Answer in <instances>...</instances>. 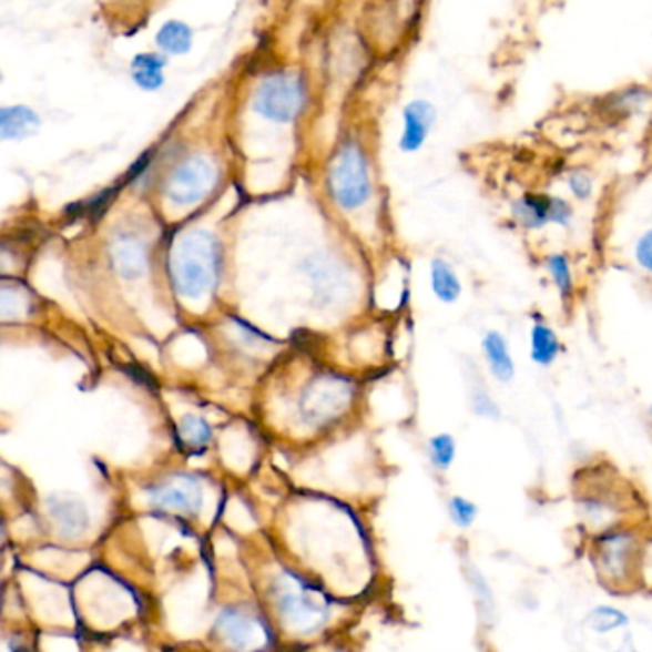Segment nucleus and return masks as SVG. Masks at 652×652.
<instances>
[{"label": "nucleus", "instance_id": "obj_1", "mask_svg": "<svg viewBox=\"0 0 652 652\" xmlns=\"http://www.w3.org/2000/svg\"><path fill=\"white\" fill-rule=\"evenodd\" d=\"M223 266V251L213 234L190 230L176 237L169 253L167 268L174 292L181 297L202 298L213 293Z\"/></svg>", "mask_w": 652, "mask_h": 652}, {"label": "nucleus", "instance_id": "obj_2", "mask_svg": "<svg viewBox=\"0 0 652 652\" xmlns=\"http://www.w3.org/2000/svg\"><path fill=\"white\" fill-rule=\"evenodd\" d=\"M276 607L282 622L298 633L318 632L329 617L326 593L295 574H284L276 585Z\"/></svg>", "mask_w": 652, "mask_h": 652}, {"label": "nucleus", "instance_id": "obj_3", "mask_svg": "<svg viewBox=\"0 0 652 652\" xmlns=\"http://www.w3.org/2000/svg\"><path fill=\"white\" fill-rule=\"evenodd\" d=\"M329 190L337 205L348 211L368 202L371 192L368 163L356 144H347L335 157L329 169Z\"/></svg>", "mask_w": 652, "mask_h": 652}, {"label": "nucleus", "instance_id": "obj_4", "mask_svg": "<svg viewBox=\"0 0 652 652\" xmlns=\"http://www.w3.org/2000/svg\"><path fill=\"white\" fill-rule=\"evenodd\" d=\"M305 105V86L297 75L274 73L258 84L253 108L258 115L276 123H292Z\"/></svg>", "mask_w": 652, "mask_h": 652}, {"label": "nucleus", "instance_id": "obj_5", "mask_svg": "<svg viewBox=\"0 0 652 652\" xmlns=\"http://www.w3.org/2000/svg\"><path fill=\"white\" fill-rule=\"evenodd\" d=\"M216 184V171L211 161L192 155L181 161L169 174L165 195L179 207H190L203 202Z\"/></svg>", "mask_w": 652, "mask_h": 652}, {"label": "nucleus", "instance_id": "obj_6", "mask_svg": "<svg viewBox=\"0 0 652 652\" xmlns=\"http://www.w3.org/2000/svg\"><path fill=\"white\" fill-rule=\"evenodd\" d=\"M350 398L353 385L347 379L337 375H324L308 385L300 403V410L306 421L324 424L345 410Z\"/></svg>", "mask_w": 652, "mask_h": 652}, {"label": "nucleus", "instance_id": "obj_7", "mask_svg": "<svg viewBox=\"0 0 652 652\" xmlns=\"http://www.w3.org/2000/svg\"><path fill=\"white\" fill-rule=\"evenodd\" d=\"M147 498L157 509L176 511L190 517L200 513L203 506L202 485L190 475H174L167 482L147 488Z\"/></svg>", "mask_w": 652, "mask_h": 652}, {"label": "nucleus", "instance_id": "obj_8", "mask_svg": "<svg viewBox=\"0 0 652 652\" xmlns=\"http://www.w3.org/2000/svg\"><path fill=\"white\" fill-rule=\"evenodd\" d=\"M215 635L226 645L240 651L257 649L263 645L264 639H268L263 622L242 609L224 611L216 620Z\"/></svg>", "mask_w": 652, "mask_h": 652}, {"label": "nucleus", "instance_id": "obj_9", "mask_svg": "<svg viewBox=\"0 0 652 652\" xmlns=\"http://www.w3.org/2000/svg\"><path fill=\"white\" fill-rule=\"evenodd\" d=\"M513 215L524 228H541L548 223L567 226L572 218V207L559 197L527 194L515 203Z\"/></svg>", "mask_w": 652, "mask_h": 652}, {"label": "nucleus", "instance_id": "obj_10", "mask_svg": "<svg viewBox=\"0 0 652 652\" xmlns=\"http://www.w3.org/2000/svg\"><path fill=\"white\" fill-rule=\"evenodd\" d=\"M112 263L119 276L126 279L140 278L147 268L146 242L131 234L115 237L112 243Z\"/></svg>", "mask_w": 652, "mask_h": 652}, {"label": "nucleus", "instance_id": "obj_11", "mask_svg": "<svg viewBox=\"0 0 652 652\" xmlns=\"http://www.w3.org/2000/svg\"><path fill=\"white\" fill-rule=\"evenodd\" d=\"M435 119H437L435 108L425 100H416L404 108V134L400 140L404 152H417L424 146L430 129L435 125Z\"/></svg>", "mask_w": 652, "mask_h": 652}, {"label": "nucleus", "instance_id": "obj_12", "mask_svg": "<svg viewBox=\"0 0 652 652\" xmlns=\"http://www.w3.org/2000/svg\"><path fill=\"white\" fill-rule=\"evenodd\" d=\"M41 126V119L26 105L4 108L0 112V136L4 140H23L35 134Z\"/></svg>", "mask_w": 652, "mask_h": 652}, {"label": "nucleus", "instance_id": "obj_13", "mask_svg": "<svg viewBox=\"0 0 652 652\" xmlns=\"http://www.w3.org/2000/svg\"><path fill=\"white\" fill-rule=\"evenodd\" d=\"M50 513L54 517L60 534L63 538H77L84 532V528L89 524L86 519V511L81 503L71 500L52 501L50 503Z\"/></svg>", "mask_w": 652, "mask_h": 652}, {"label": "nucleus", "instance_id": "obj_14", "mask_svg": "<svg viewBox=\"0 0 652 652\" xmlns=\"http://www.w3.org/2000/svg\"><path fill=\"white\" fill-rule=\"evenodd\" d=\"M213 430L203 417L187 414L176 425V440L182 450L202 451L211 442Z\"/></svg>", "mask_w": 652, "mask_h": 652}, {"label": "nucleus", "instance_id": "obj_15", "mask_svg": "<svg viewBox=\"0 0 652 652\" xmlns=\"http://www.w3.org/2000/svg\"><path fill=\"white\" fill-rule=\"evenodd\" d=\"M165 60L157 54H140L132 60V79L144 91H155L163 84Z\"/></svg>", "mask_w": 652, "mask_h": 652}, {"label": "nucleus", "instance_id": "obj_16", "mask_svg": "<svg viewBox=\"0 0 652 652\" xmlns=\"http://www.w3.org/2000/svg\"><path fill=\"white\" fill-rule=\"evenodd\" d=\"M485 353L492 374L500 381H511L515 374L513 360L507 350L506 340L498 334H488L485 339Z\"/></svg>", "mask_w": 652, "mask_h": 652}, {"label": "nucleus", "instance_id": "obj_17", "mask_svg": "<svg viewBox=\"0 0 652 652\" xmlns=\"http://www.w3.org/2000/svg\"><path fill=\"white\" fill-rule=\"evenodd\" d=\"M157 44L169 54H186L192 49V29L182 21H167L157 33Z\"/></svg>", "mask_w": 652, "mask_h": 652}, {"label": "nucleus", "instance_id": "obj_18", "mask_svg": "<svg viewBox=\"0 0 652 652\" xmlns=\"http://www.w3.org/2000/svg\"><path fill=\"white\" fill-rule=\"evenodd\" d=\"M430 279H432V289L437 297L445 303H454L461 293V284L458 276L454 274L450 266L445 261H435L430 266Z\"/></svg>", "mask_w": 652, "mask_h": 652}, {"label": "nucleus", "instance_id": "obj_19", "mask_svg": "<svg viewBox=\"0 0 652 652\" xmlns=\"http://www.w3.org/2000/svg\"><path fill=\"white\" fill-rule=\"evenodd\" d=\"M559 355V340L546 326H536L532 332V358L541 366H548Z\"/></svg>", "mask_w": 652, "mask_h": 652}, {"label": "nucleus", "instance_id": "obj_20", "mask_svg": "<svg viewBox=\"0 0 652 652\" xmlns=\"http://www.w3.org/2000/svg\"><path fill=\"white\" fill-rule=\"evenodd\" d=\"M628 618L622 612L614 611V609H597L590 614V625L597 632H611L618 625H624Z\"/></svg>", "mask_w": 652, "mask_h": 652}, {"label": "nucleus", "instance_id": "obj_21", "mask_svg": "<svg viewBox=\"0 0 652 652\" xmlns=\"http://www.w3.org/2000/svg\"><path fill=\"white\" fill-rule=\"evenodd\" d=\"M548 268L553 279H556L557 287L561 289L562 295H569L570 289H572L569 261L562 257V255H551L548 258Z\"/></svg>", "mask_w": 652, "mask_h": 652}, {"label": "nucleus", "instance_id": "obj_22", "mask_svg": "<svg viewBox=\"0 0 652 652\" xmlns=\"http://www.w3.org/2000/svg\"><path fill=\"white\" fill-rule=\"evenodd\" d=\"M430 450H432V461L438 467L446 469L454 461L456 445H454V440L448 435H440V437H435L430 440Z\"/></svg>", "mask_w": 652, "mask_h": 652}, {"label": "nucleus", "instance_id": "obj_23", "mask_svg": "<svg viewBox=\"0 0 652 652\" xmlns=\"http://www.w3.org/2000/svg\"><path fill=\"white\" fill-rule=\"evenodd\" d=\"M451 519L456 521L459 527H471L475 517H477V507L472 506L471 501L463 500V498H454L450 501Z\"/></svg>", "mask_w": 652, "mask_h": 652}, {"label": "nucleus", "instance_id": "obj_24", "mask_svg": "<svg viewBox=\"0 0 652 652\" xmlns=\"http://www.w3.org/2000/svg\"><path fill=\"white\" fill-rule=\"evenodd\" d=\"M569 187L574 197L583 202L593 192V181H591L590 174L583 173V171H574V173H570Z\"/></svg>", "mask_w": 652, "mask_h": 652}, {"label": "nucleus", "instance_id": "obj_25", "mask_svg": "<svg viewBox=\"0 0 652 652\" xmlns=\"http://www.w3.org/2000/svg\"><path fill=\"white\" fill-rule=\"evenodd\" d=\"M638 261L645 271L652 272V230L646 232L645 236L641 237L635 249Z\"/></svg>", "mask_w": 652, "mask_h": 652}, {"label": "nucleus", "instance_id": "obj_26", "mask_svg": "<svg viewBox=\"0 0 652 652\" xmlns=\"http://www.w3.org/2000/svg\"><path fill=\"white\" fill-rule=\"evenodd\" d=\"M125 371L132 381L139 383L142 387H146V389L157 390V383H155L152 375L147 374L146 369H142L140 366H126Z\"/></svg>", "mask_w": 652, "mask_h": 652}]
</instances>
